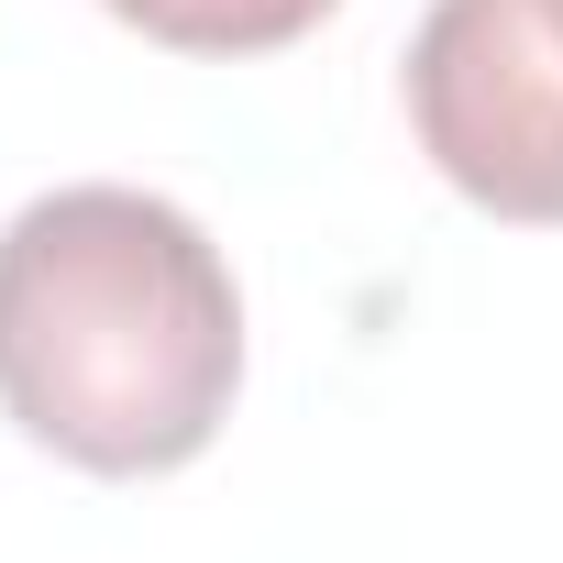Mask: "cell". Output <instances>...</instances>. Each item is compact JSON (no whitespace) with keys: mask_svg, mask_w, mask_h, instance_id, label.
<instances>
[{"mask_svg":"<svg viewBox=\"0 0 563 563\" xmlns=\"http://www.w3.org/2000/svg\"><path fill=\"white\" fill-rule=\"evenodd\" d=\"M243 387L221 243L155 188H56L0 232V409L89 475L188 464Z\"/></svg>","mask_w":563,"mask_h":563,"instance_id":"6da1fadb","label":"cell"},{"mask_svg":"<svg viewBox=\"0 0 563 563\" xmlns=\"http://www.w3.org/2000/svg\"><path fill=\"white\" fill-rule=\"evenodd\" d=\"M420 155L497 221H563V23L541 0H431L409 34Z\"/></svg>","mask_w":563,"mask_h":563,"instance_id":"7a4b0ae2","label":"cell"},{"mask_svg":"<svg viewBox=\"0 0 563 563\" xmlns=\"http://www.w3.org/2000/svg\"><path fill=\"white\" fill-rule=\"evenodd\" d=\"M111 12L177 56H265V45H299L332 0H111Z\"/></svg>","mask_w":563,"mask_h":563,"instance_id":"3957f363","label":"cell"},{"mask_svg":"<svg viewBox=\"0 0 563 563\" xmlns=\"http://www.w3.org/2000/svg\"><path fill=\"white\" fill-rule=\"evenodd\" d=\"M541 12H552V23H563V0H541Z\"/></svg>","mask_w":563,"mask_h":563,"instance_id":"277c9868","label":"cell"}]
</instances>
